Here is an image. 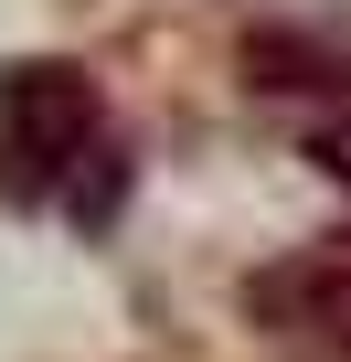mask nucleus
<instances>
[{"label": "nucleus", "mask_w": 351, "mask_h": 362, "mask_svg": "<svg viewBox=\"0 0 351 362\" xmlns=\"http://www.w3.org/2000/svg\"><path fill=\"white\" fill-rule=\"evenodd\" d=\"M0 181L22 203H64L85 224L117 203V128H107V107L75 64L0 75Z\"/></svg>", "instance_id": "nucleus-1"}, {"label": "nucleus", "mask_w": 351, "mask_h": 362, "mask_svg": "<svg viewBox=\"0 0 351 362\" xmlns=\"http://www.w3.org/2000/svg\"><path fill=\"white\" fill-rule=\"evenodd\" d=\"M256 309H266L287 341H319V351L351 362V235H319V245H298L287 267H266V277H256Z\"/></svg>", "instance_id": "nucleus-2"}]
</instances>
